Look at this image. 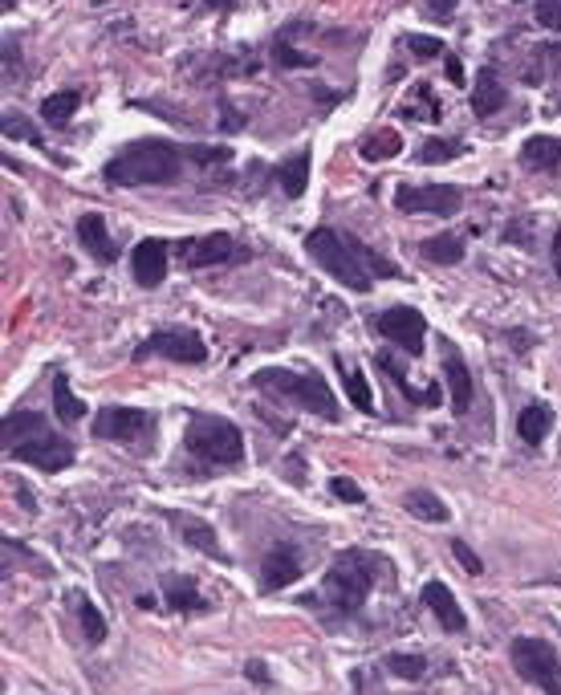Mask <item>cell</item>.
<instances>
[{
    "label": "cell",
    "instance_id": "cell-1",
    "mask_svg": "<svg viewBox=\"0 0 561 695\" xmlns=\"http://www.w3.org/2000/svg\"><path fill=\"white\" fill-rule=\"evenodd\" d=\"M305 252L314 257L334 281H342L354 293H370L379 277H399V265L387 261L383 252H374L370 244H362L354 232H338V228H314L305 236Z\"/></svg>",
    "mask_w": 561,
    "mask_h": 695
},
{
    "label": "cell",
    "instance_id": "cell-2",
    "mask_svg": "<svg viewBox=\"0 0 561 695\" xmlns=\"http://www.w3.org/2000/svg\"><path fill=\"white\" fill-rule=\"evenodd\" d=\"M383 570H387V561L379 553H370V549H342L330 561L318 598L309 594L305 606H326L338 618H354L366 606V598H370V590H374V582H379Z\"/></svg>",
    "mask_w": 561,
    "mask_h": 695
},
{
    "label": "cell",
    "instance_id": "cell-3",
    "mask_svg": "<svg viewBox=\"0 0 561 695\" xmlns=\"http://www.w3.org/2000/svg\"><path fill=\"white\" fill-rule=\"evenodd\" d=\"M0 444H5L9 460L33 464L41 472H61L74 464V444L66 435H57L41 411H9L0 423Z\"/></svg>",
    "mask_w": 561,
    "mask_h": 695
},
{
    "label": "cell",
    "instance_id": "cell-4",
    "mask_svg": "<svg viewBox=\"0 0 561 695\" xmlns=\"http://www.w3.org/2000/svg\"><path fill=\"white\" fill-rule=\"evenodd\" d=\"M187 151L167 143V139H135L122 151H114L102 167V179L110 187H155V183H175L183 175Z\"/></svg>",
    "mask_w": 561,
    "mask_h": 695
},
{
    "label": "cell",
    "instance_id": "cell-5",
    "mask_svg": "<svg viewBox=\"0 0 561 695\" xmlns=\"http://www.w3.org/2000/svg\"><path fill=\"white\" fill-rule=\"evenodd\" d=\"M253 387L269 391V395H281V399H293L297 407L314 411L322 419H342V403L338 395L330 391V383L314 370V374H297V370H285V366H269V370H257L253 374Z\"/></svg>",
    "mask_w": 561,
    "mask_h": 695
},
{
    "label": "cell",
    "instance_id": "cell-6",
    "mask_svg": "<svg viewBox=\"0 0 561 695\" xmlns=\"http://www.w3.org/2000/svg\"><path fill=\"white\" fill-rule=\"evenodd\" d=\"M183 448L208 468H228L244 460V435L224 415H192L183 431Z\"/></svg>",
    "mask_w": 561,
    "mask_h": 695
},
{
    "label": "cell",
    "instance_id": "cell-7",
    "mask_svg": "<svg viewBox=\"0 0 561 695\" xmlns=\"http://www.w3.org/2000/svg\"><path fill=\"white\" fill-rule=\"evenodd\" d=\"M509 659H513V671L541 687L545 695H561V659L553 651V643L545 639H513L509 643Z\"/></svg>",
    "mask_w": 561,
    "mask_h": 695
},
{
    "label": "cell",
    "instance_id": "cell-8",
    "mask_svg": "<svg viewBox=\"0 0 561 695\" xmlns=\"http://www.w3.org/2000/svg\"><path fill=\"white\" fill-rule=\"evenodd\" d=\"M94 439H118V444H147L155 435V415L139 407H102L90 423Z\"/></svg>",
    "mask_w": 561,
    "mask_h": 695
},
{
    "label": "cell",
    "instance_id": "cell-9",
    "mask_svg": "<svg viewBox=\"0 0 561 695\" xmlns=\"http://www.w3.org/2000/svg\"><path fill=\"white\" fill-rule=\"evenodd\" d=\"M399 212H431V216H456L464 208V192L456 183H423V187H399L395 192Z\"/></svg>",
    "mask_w": 561,
    "mask_h": 695
},
{
    "label": "cell",
    "instance_id": "cell-10",
    "mask_svg": "<svg viewBox=\"0 0 561 695\" xmlns=\"http://www.w3.org/2000/svg\"><path fill=\"white\" fill-rule=\"evenodd\" d=\"M374 330H379V338L395 342V346H399L403 354H411V358L423 354L427 318H423L419 309H411V305H391L387 313H379V318H374Z\"/></svg>",
    "mask_w": 561,
    "mask_h": 695
},
{
    "label": "cell",
    "instance_id": "cell-11",
    "mask_svg": "<svg viewBox=\"0 0 561 695\" xmlns=\"http://www.w3.org/2000/svg\"><path fill=\"white\" fill-rule=\"evenodd\" d=\"M135 358H167V362H187V366H196L208 358V346L200 334H187V330H159L151 334Z\"/></svg>",
    "mask_w": 561,
    "mask_h": 695
},
{
    "label": "cell",
    "instance_id": "cell-12",
    "mask_svg": "<svg viewBox=\"0 0 561 695\" xmlns=\"http://www.w3.org/2000/svg\"><path fill=\"white\" fill-rule=\"evenodd\" d=\"M297 578H301V549H297L293 541L273 545V549L265 553V561H261V590H265V594H277V590L293 586Z\"/></svg>",
    "mask_w": 561,
    "mask_h": 695
},
{
    "label": "cell",
    "instance_id": "cell-13",
    "mask_svg": "<svg viewBox=\"0 0 561 695\" xmlns=\"http://www.w3.org/2000/svg\"><path fill=\"white\" fill-rule=\"evenodd\" d=\"M167 261H171V244L151 236V240H139L135 252H131V273L143 289H155L167 281Z\"/></svg>",
    "mask_w": 561,
    "mask_h": 695
},
{
    "label": "cell",
    "instance_id": "cell-14",
    "mask_svg": "<svg viewBox=\"0 0 561 695\" xmlns=\"http://www.w3.org/2000/svg\"><path fill=\"white\" fill-rule=\"evenodd\" d=\"M232 252H236V240L228 232H208V236H187L179 244V257L183 265H192V269H208V265H224L232 261Z\"/></svg>",
    "mask_w": 561,
    "mask_h": 695
},
{
    "label": "cell",
    "instance_id": "cell-15",
    "mask_svg": "<svg viewBox=\"0 0 561 695\" xmlns=\"http://www.w3.org/2000/svg\"><path fill=\"white\" fill-rule=\"evenodd\" d=\"M163 517H167V521H171V529L183 537V545L200 549L204 557L228 561V553L220 549V537H216V529H212L208 521H200V517H192V513H163Z\"/></svg>",
    "mask_w": 561,
    "mask_h": 695
},
{
    "label": "cell",
    "instance_id": "cell-16",
    "mask_svg": "<svg viewBox=\"0 0 561 695\" xmlns=\"http://www.w3.org/2000/svg\"><path fill=\"white\" fill-rule=\"evenodd\" d=\"M444 383L452 391V415H468V407H472V370L464 366V358L452 342H444Z\"/></svg>",
    "mask_w": 561,
    "mask_h": 695
},
{
    "label": "cell",
    "instance_id": "cell-17",
    "mask_svg": "<svg viewBox=\"0 0 561 695\" xmlns=\"http://www.w3.org/2000/svg\"><path fill=\"white\" fill-rule=\"evenodd\" d=\"M163 602L175 614H204L208 602L200 594V582L192 574H163Z\"/></svg>",
    "mask_w": 561,
    "mask_h": 695
},
{
    "label": "cell",
    "instance_id": "cell-18",
    "mask_svg": "<svg viewBox=\"0 0 561 695\" xmlns=\"http://www.w3.org/2000/svg\"><path fill=\"white\" fill-rule=\"evenodd\" d=\"M419 598H423V606H427V610H431L435 618H440V626H444V630H452V635H460V630L468 626V618H464V610H460L456 594H452V590H448V586H444L440 578H435V582H427Z\"/></svg>",
    "mask_w": 561,
    "mask_h": 695
},
{
    "label": "cell",
    "instance_id": "cell-19",
    "mask_svg": "<svg viewBox=\"0 0 561 695\" xmlns=\"http://www.w3.org/2000/svg\"><path fill=\"white\" fill-rule=\"evenodd\" d=\"M78 240H82V248L90 252L98 265H110V261L118 257V248H114V240H110V232H106V220H102L98 212H86V216L78 220Z\"/></svg>",
    "mask_w": 561,
    "mask_h": 695
},
{
    "label": "cell",
    "instance_id": "cell-20",
    "mask_svg": "<svg viewBox=\"0 0 561 695\" xmlns=\"http://www.w3.org/2000/svg\"><path fill=\"white\" fill-rule=\"evenodd\" d=\"M509 102V90L505 82L496 78V70H480L476 74V90H472V114L476 118H492V114H501Z\"/></svg>",
    "mask_w": 561,
    "mask_h": 695
},
{
    "label": "cell",
    "instance_id": "cell-21",
    "mask_svg": "<svg viewBox=\"0 0 561 695\" xmlns=\"http://www.w3.org/2000/svg\"><path fill=\"white\" fill-rule=\"evenodd\" d=\"M521 163H525L529 171H537V175L561 171V139H553V135H533V139H525Z\"/></svg>",
    "mask_w": 561,
    "mask_h": 695
},
{
    "label": "cell",
    "instance_id": "cell-22",
    "mask_svg": "<svg viewBox=\"0 0 561 695\" xmlns=\"http://www.w3.org/2000/svg\"><path fill=\"white\" fill-rule=\"evenodd\" d=\"M403 504H407V513L415 517V521H427V525H444L452 513H448V504L435 496V492H427V488H411L407 496H403Z\"/></svg>",
    "mask_w": 561,
    "mask_h": 695
},
{
    "label": "cell",
    "instance_id": "cell-23",
    "mask_svg": "<svg viewBox=\"0 0 561 695\" xmlns=\"http://www.w3.org/2000/svg\"><path fill=\"white\" fill-rule=\"evenodd\" d=\"M549 431H553V411H549L545 403H529V407L517 415V435L525 439L529 448H537Z\"/></svg>",
    "mask_w": 561,
    "mask_h": 695
},
{
    "label": "cell",
    "instance_id": "cell-24",
    "mask_svg": "<svg viewBox=\"0 0 561 695\" xmlns=\"http://www.w3.org/2000/svg\"><path fill=\"white\" fill-rule=\"evenodd\" d=\"M53 415H57L61 423H78V419L86 415V403L70 391L66 370H57V374H53Z\"/></svg>",
    "mask_w": 561,
    "mask_h": 695
},
{
    "label": "cell",
    "instance_id": "cell-25",
    "mask_svg": "<svg viewBox=\"0 0 561 695\" xmlns=\"http://www.w3.org/2000/svg\"><path fill=\"white\" fill-rule=\"evenodd\" d=\"M277 179H281V187H285L289 200H301L305 187H309V151H297L293 159H285V163L277 167Z\"/></svg>",
    "mask_w": 561,
    "mask_h": 695
},
{
    "label": "cell",
    "instance_id": "cell-26",
    "mask_svg": "<svg viewBox=\"0 0 561 695\" xmlns=\"http://www.w3.org/2000/svg\"><path fill=\"white\" fill-rule=\"evenodd\" d=\"M70 602H74V610H78V622H82L86 643H90V647L106 643V618H102V610H98L90 598H82V594H70Z\"/></svg>",
    "mask_w": 561,
    "mask_h": 695
},
{
    "label": "cell",
    "instance_id": "cell-27",
    "mask_svg": "<svg viewBox=\"0 0 561 695\" xmlns=\"http://www.w3.org/2000/svg\"><path fill=\"white\" fill-rule=\"evenodd\" d=\"M419 252L431 265H460L464 261V240H456V236H427L419 244Z\"/></svg>",
    "mask_w": 561,
    "mask_h": 695
},
{
    "label": "cell",
    "instance_id": "cell-28",
    "mask_svg": "<svg viewBox=\"0 0 561 695\" xmlns=\"http://www.w3.org/2000/svg\"><path fill=\"white\" fill-rule=\"evenodd\" d=\"M78 106H82V94H78V90H61V94H49V98L41 102V118L53 122V126H66V122L74 118Z\"/></svg>",
    "mask_w": 561,
    "mask_h": 695
},
{
    "label": "cell",
    "instance_id": "cell-29",
    "mask_svg": "<svg viewBox=\"0 0 561 695\" xmlns=\"http://www.w3.org/2000/svg\"><path fill=\"white\" fill-rule=\"evenodd\" d=\"M383 667H387L395 679H407V683H415V679L427 675V659H423V655H403V651H391V655L383 659Z\"/></svg>",
    "mask_w": 561,
    "mask_h": 695
},
{
    "label": "cell",
    "instance_id": "cell-30",
    "mask_svg": "<svg viewBox=\"0 0 561 695\" xmlns=\"http://www.w3.org/2000/svg\"><path fill=\"white\" fill-rule=\"evenodd\" d=\"M399 151H403V139H399L395 131H379V135H370V139L362 143V159H370V163L395 159Z\"/></svg>",
    "mask_w": 561,
    "mask_h": 695
},
{
    "label": "cell",
    "instance_id": "cell-31",
    "mask_svg": "<svg viewBox=\"0 0 561 695\" xmlns=\"http://www.w3.org/2000/svg\"><path fill=\"white\" fill-rule=\"evenodd\" d=\"M464 151V143H456V139H427L423 147H419V163H427V167H435V163H448V159H456Z\"/></svg>",
    "mask_w": 561,
    "mask_h": 695
},
{
    "label": "cell",
    "instance_id": "cell-32",
    "mask_svg": "<svg viewBox=\"0 0 561 695\" xmlns=\"http://www.w3.org/2000/svg\"><path fill=\"white\" fill-rule=\"evenodd\" d=\"M379 366H383V370H387V374L395 378V387H399L403 395H411V403H435V399H440V391H415V387L407 383V374L399 370V362H395V358H387V354H379Z\"/></svg>",
    "mask_w": 561,
    "mask_h": 695
},
{
    "label": "cell",
    "instance_id": "cell-33",
    "mask_svg": "<svg viewBox=\"0 0 561 695\" xmlns=\"http://www.w3.org/2000/svg\"><path fill=\"white\" fill-rule=\"evenodd\" d=\"M346 399H350L362 415H374V395H370V383H366L362 370H350V378H346Z\"/></svg>",
    "mask_w": 561,
    "mask_h": 695
},
{
    "label": "cell",
    "instance_id": "cell-34",
    "mask_svg": "<svg viewBox=\"0 0 561 695\" xmlns=\"http://www.w3.org/2000/svg\"><path fill=\"white\" fill-rule=\"evenodd\" d=\"M5 139H25V143H33V147H41V135L29 126V118L25 114H17V110H5Z\"/></svg>",
    "mask_w": 561,
    "mask_h": 695
},
{
    "label": "cell",
    "instance_id": "cell-35",
    "mask_svg": "<svg viewBox=\"0 0 561 695\" xmlns=\"http://www.w3.org/2000/svg\"><path fill=\"white\" fill-rule=\"evenodd\" d=\"M407 49H411V57H419V61L448 57V49H444L440 37H423V33H411V37H407Z\"/></svg>",
    "mask_w": 561,
    "mask_h": 695
},
{
    "label": "cell",
    "instance_id": "cell-36",
    "mask_svg": "<svg viewBox=\"0 0 561 695\" xmlns=\"http://www.w3.org/2000/svg\"><path fill=\"white\" fill-rule=\"evenodd\" d=\"M452 553H456V561L464 565V570H468L472 578H480V574H484V561H480V557H476V553L468 549V541H460V537H452Z\"/></svg>",
    "mask_w": 561,
    "mask_h": 695
},
{
    "label": "cell",
    "instance_id": "cell-37",
    "mask_svg": "<svg viewBox=\"0 0 561 695\" xmlns=\"http://www.w3.org/2000/svg\"><path fill=\"white\" fill-rule=\"evenodd\" d=\"M330 492H334L338 500H346V504H362V500H366V492H362L354 480H346V476H334V480H330Z\"/></svg>",
    "mask_w": 561,
    "mask_h": 695
},
{
    "label": "cell",
    "instance_id": "cell-38",
    "mask_svg": "<svg viewBox=\"0 0 561 695\" xmlns=\"http://www.w3.org/2000/svg\"><path fill=\"white\" fill-rule=\"evenodd\" d=\"M537 25L545 29H561V0H537Z\"/></svg>",
    "mask_w": 561,
    "mask_h": 695
},
{
    "label": "cell",
    "instance_id": "cell-39",
    "mask_svg": "<svg viewBox=\"0 0 561 695\" xmlns=\"http://www.w3.org/2000/svg\"><path fill=\"white\" fill-rule=\"evenodd\" d=\"M273 57H277V66H314V61H318V57H305V53L289 49L285 41H277V45H273Z\"/></svg>",
    "mask_w": 561,
    "mask_h": 695
},
{
    "label": "cell",
    "instance_id": "cell-40",
    "mask_svg": "<svg viewBox=\"0 0 561 695\" xmlns=\"http://www.w3.org/2000/svg\"><path fill=\"white\" fill-rule=\"evenodd\" d=\"M244 675L253 679L257 687H273V675H269V667H265L261 659H248V663H244Z\"/></svg>",
    "mask_w": 561,
    "mask_h": 695
},
{
    "label": "cell",
    "instance_id": "cell-41",
    "mask_svg": "<svg viewBox=\"0 0 561 695\" xmlns=\"http://www.w3.org/2000/svg\"><path fill=\"white\" fill-rule=\"evenodd\" d=\"M427 9H431L435 17H448V13L456 9V0H431V5H427Z\"/></svg>",
    "mask_w": 561,
    "mask_h": 695
},
{
    "label": "cell",
    "instance_id": "cell-42",
    "mask_svg": "<svg viewBox=\"0 0 561 695\" xmlns=\"http://www.w3.org/2000/svg\"><path fill=\"white\" fill-rule=\"evenodd\" d=\"M553 269H557V277H561V228H557V236H553Z\"/></svg>",
    "mask_w": 561,
    "mask_h": 695
},
{
    "label": "cell",
    "instance_id": "cell-43",
    "mask_svg": "<svg viewBox=\"0 0 561 695\" xmlns=\"http://www.w3.org/2000/svg\"><path fill=\"white\" fill-rule=\"evenodd\" d=\"M448 78H452V82H460V78H464V74H460V61H456V57H448Z\"/></svg>",
    "mask_w": 561,
    "mask_h": 695
},
{
    "label": "cell",
    "instance_id": "cell-44",
    "mask_svg": "<svg viewBox=\"0 0 561 695\" xmlns=\"http://www.w3.org/2000/svg\"><path fill=\"white\" fill-rule=\"evenodd\" d=\"M232 0H208V9H228Z\"/></svg>",
    "mask_w": 561,
    "mask_h": 695
},
{
    "label": "cell",
    "instance_id": "cell-45",
    "mask_svg": "<svg viewBox=\"0 0 561 695\" xmlns=\"http://www.w3.org/2000/svg\"><path fill=\"white\" fill-rule=\"evenodd\" d=\"M0 5H5V13H9V9H17V0H0Z\"/></svg>",
    "mask_w": 561,
    "mask_h": 695
},
{
    "label": "cell",
    "instance_id": "cell-46",
    "mask_svg": "<svg viewBox=\"0 0 561 695\" xmlns=\"http://www.w3.org/2000/svg\"><path fill=\"white\" fill-rule=\"evenodd\" d=\"M517 5H521V0H517Z\"/></svg>",
    "mask_w": 561,
    "mask_h": 695
}]
</instances>
